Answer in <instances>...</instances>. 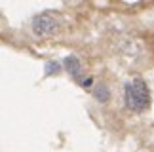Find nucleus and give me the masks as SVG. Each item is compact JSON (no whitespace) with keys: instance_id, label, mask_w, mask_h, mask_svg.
<instances>
[{"instance_id":"3","label":"nucleus","mask_w":154,"mask_h":152,"mask_svg":"<svg viewBox=\"0 0 154 152\" xmlns=\"http://www.w3.org/2000/svg\"><path fill=\"white\" fill-rule=\"evenodd\" d=\"M65 68H67V72L70 76H74V78H80V74H82V63L76 59V57H67L65 59Z\"/></svg>"},{"instance_id":"2","label":"nucleus","mask_w":154,"mask_h":152,"mask_svg":"<svg viewBox=\"0 0 154 152\" xmlns=\"http://www.w3.org/2000/svg\"><path fill=\"white\" fill-rule=\"evenodd\" d=\"M59 29H61V19L51 11H44L32 19V31L36 36H51L59 32Z\"/></svg>"},{"instance_id":"5","label":"nucleus","mask_w":154,"mask_h":152,"mask_svg":"<svg viewBox=\"0 0 154 152\" xmlns=\"http://www.w3.org/2000/svg\"><path fill=\"white\" fill-rule=\"evenodd\" d=\"M59 71H61V67H59L57 63H53V61H50L48 65H46V72L48 74H57Z\"/></svg>"},{"instance_id":"4","label":"nucleus","mask_w":154,"mask_h":152,"mask_svg":"<svg viewBox=\"0 0 154 152\" xmlns=\"http://www.w3.org/2000/svg\"><path fill=\"white\" fill-rule=\"evenodd\" d=\"M95 97H97V101L106 103V101H109V87L103 86V84H99L95 87Z\"/></svg>"},{"instance_id":"1","label":"nucleus","mask_w":154,"mask_h":152,"mask_svg":"<svg viewBox=\"0 0 154 152\" xmlns=\"http://www.w3.org/2000/svg\"><path fill=\"white\" fill-rule=\"evenodd\" d=\"M124 103L133 112H145L150 107V91L149 86L141 78H133L124 87Z\"/></svg>"}]
</instances>
